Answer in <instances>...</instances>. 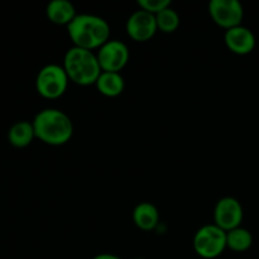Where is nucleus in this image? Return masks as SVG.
Here are the masks:
<instances>
[{"mask_svg": "<svg viewBox=\"0 0 259 259\" xmlns=\"http://www.w3.org/2000/svg\"><path fill=\"white\" fill-rule=\"evenodd\" d=\"M73 45L93 51L100 48L110 37V25L104 18L95 14H77L67 25Z\"/></svg>", "mask_w": 259, "mask_h": 259, "instance_id": "obj_1", "label": "nucleus"}, {"mask_svg": "<svg viewBox=\"0 0 259 259\" xmlns=\"http://www.w3.org/2000/svg\"><path fill=\"white\" fill-rule=\"evenodd\" d=\"M37 138L51 146L67 143L73 133L70 116L58 109L48 108L40 110L32 121Z\"/></svg>", "mask_w": 259, "mask_h": 259, "instance_id": "obj_2", "label": "nucleus"}, {"mask_svg": "<svg viewBox=\"0 0 259 259\" xmlns=\"http://www.w3.org/2000/svg\"><path fill=\"white\" fill-rule=\"evenodd\" d=\"M63 68L71 81L82 86L96 83L99 76L103 72L98 55L77 46L67 50L63 58Z\"/></svg>", "mask_w": 259, "mask_h": 259, "instance_id": "obj_3", "label": "nucleus"}, {"mask_svg": "<svg viewBox=\"0 0 259 259\" xmlns=\"http://www.w3.org/2000/svg\"><path fill=\"white\" fill-rule=\"evenodd\" d=\"M194 248L205 259L219 257L227 248V232L217 224L204 225L195 234Z\"/></svg>", "mask_w": 259, "mask_h": 259, "instance_id": "obj_4", "label": "nucleus"}, {"mask_svg": "<svg viewBox=\"0 0 259 259\" xmlns=\"http://www.w3.org/2000/svg\"><path fill=\"white\" fill-rule=\"evenodd\" d=\"M68 75L63 66L50 63L42 67L35 78L37 91L47 99L60 98L68 85Z\"/></svg>", "mask_w": 259, "mask_h": 259, "instance_id": "obj_5", "label": "nucleus"}, {"mask_svg": "<svg viewBox=\"0 0 259 259\" xmlns=\"http://www.w3.org/2000/svg\"><path fill=\"white\" fill-rule=\"evenodd\" d=\"M209 13L217 24L227 29L242 24L244 17L243 5L238 0H211Z\"/></svg>", "mask_w": 259, "mask_h": 259, "instance_id": "obj_6", "label": "nucleus"}, {"mask_svg": "<svg viewBox=\"0 0 259 259\" xmlns=\"http://www.w3.org/2000/svg\"><path fill=\"white\" fill-rule=\"evenodd\" d=\"M98 60L103 71L119 72L128 63V46L119 39H109L99 48Z\"/></svg>", "mask_w": 259, "mask_h": 259, "instance_id": "obj_7", "label": "nucleus"}, {"mask_svg": "<svg viewBox=\"0 0 259 259\" xmlns=\"http://www.w3.org/2000/svg\"><path fill=\"white\" fill-rule=\"evenodd\" d=\"M215 224L225 232L240 227L243 220V206L235 197L225 196L215 205Z\"/></svg>", "mask_w": 259, "mask_h": 259, "instance_id": "obj_8", "label": "nucleus"}, {"mask_svg": "<svg viewBox=\"0 0 259 259\" xmlns=\"http://www.w3.org/2000/svg\"><path fill=\"white\" fill-rule=\"evenodd\" d=\"M157 29L158 27H157L156 14H152L144 9L132 13L126 20V33L129 37L138 42L151 39Z\"/></svg>", "mask_w": 259, "mask_h": 259, "instance_id": "obj_9", "label": "nucleus"}, {"mask_svg": "<svg viewBox=\"0 0 259 259\" xmlns=\"http://www.w3.org/2000/svg\"><path fill=\"white\" fill-rule=\"evenodd\" d=\"M224 39L228 48L237 55H248L255 47L254 34L249 28L242 24L227 29Z\"/></svg>", "mask_w": 259, "mask_h": 259, "instance_id": "obj_10", "label": "nucleus"}, {"mask_svg": "<svg viewBox=\"0 0 259 259\" xmlns=\"http://www.w3.org/2000/svg\"><path fill=\"white\" fill-rule=\"evenodd\" d=\"M48 19L56 24H70L76 17L75 7L68 0H52L48 3L47 9Z\"/></svg>", "mask_w": 259, "mask_h": 259, "instance_id": "obj_11", "label": "nucleus"}, {"mask_svg": "<svg viewBox=\"0 0 259 259\" xmlns=\"http://www.w3.org/2000/svg\"><path fill=\"white\" fill-rule=\"evenodd\" d=\"M133 220L139 229L152 230L158 225V210L151 202H141L134 207Z\"/></svg>", "mask_w": 259, "mask_h": 259, "instance_id": "obj_12", "label": "nucleus"}, {"mask_svg": "<svg viewBox=\"0 0 259 259\" xmlns=\"http://www.w3.org/2000/svg\"><path fill=\"white\" fill-rule=\"evenodd\" d=\"M95 85L103 95L114 98V96H118L123 93L125 83H124L123 76L119 72L103 71Z\"/></svg>", "mask_w": 259, "mask_h": 259, "instance_id": "obj_13", "label": "nucleus"}, {"mask_svg": "<svg viewBox=\"0 0 259 259\" xmlns=\"http://www.w3.org/2000/svg\"><path fill=\"white\" fill-rule=\"evenodd\" d=\"M34 137L35 133L33 123L27 120L13 124L8 133V139H9L10 144L17 148H24V147L29 146Z\"/></svg>", "mask_w": 259, "mask_h": 259, "instance_id": "obj_14", "label": "nucleus"}, {"mask_svg": "<svg viewBox=\"0 0 259 259\" xmlns=\"http://www.w3.org/2000/svg\"><path fill=\"white\" fill-rule=\"evenodd\" d=\"M253 244V235L248 229L238 227L227 232V247L234 252H245Z\"/></svg>", "mask_w": 259, "mask_h": 259, "instance_id": "obj_15", "label": "nucleus"}, {"mask_svg": "<svg viewBox=\"0 0 259 259\" xmlns=\"http://www.w3.org/2000/svg\"><path fill=\"white\" fill-rule=\"evenodd\" d=\"M156 22L158 29L164 33H171L179 28L180 25V15L174 8L168 7L166 9L161 10L156 14Z\"/></svg>", "mask_w": 259, "mask_h": 259, "instance_id": "obj_16", "label": "nucleus"}, {"mask_svg": "<svg viewBox=\"0 0 259 259\" xmlns=\"http://www.w3.org/2000/svg\"><path fill=\"white\" fill-rule=\"evenodd\" d=\"M138 5L141 9L147 10L152 14H157L161 10L171 7V2L169 0H138Z\"/></svg>", "mask_w": 259, "mask_h": 259, "instance_id": "obj_17", "label": "nucleus"}, {"mask_svg": "<svg viewBox=\"0 0 259 259\" xmlns=\"http://www.w3.org/2000/svg\"><path fill=\"white\" fill-rule=\"evenodd\" d=\"M93 259H121V258L115 254H110V253H101V254L95 255Z\"/></svg>", "mask_w": 259, "mask_h": 259, "instance_id": "obj_18", "label": "nucleus"}, {"mask_svg": "<svg viewBox=\"0 0 259 259\" xmlns=\"http://www.w3.org/2000/svg\"><path fill=\"white\" fill-rule=\"evenodd\" d=\"M136 259H142V258H136Z\"/></svg>", "mask_w": 259, "mask_h": 259, "instance_id": "obj_19", "label": "nucleus"}]
</instances>
